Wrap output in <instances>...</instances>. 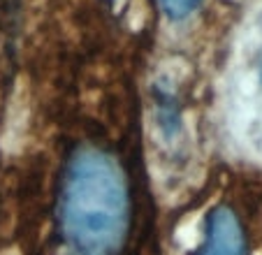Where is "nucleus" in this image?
<instances>
[{
  "label": "nucleus",
  "mask_w": 262,
  "mask_h": 255,
  "mask_svg": "<svg viewBox=\"0 0 262 255\" xmlns=\"http://www.w3.org/2000/svg\"><path fill=\"white\" fill-rule=\"evenodd\" d=\"M128 183L116 158L100 148H79L60 197L65 255H119L128 237Z\"/></svg>",
  "instance_id": "obj_1"
},
{
  "label": "nucleus",
  "mask_w": 262,
  "mask_h": 255,
  "mask_svg": "<svg viewBox=\"0 0 262 255\" xmlns=\"http://www.w3.org/2000/svg\"><path fill=\"white\" fill-rule=\"evenodd\" d=\"M30 114H33L30 83L26 77H19L12 86L10 98H7L3 130H0V148L5 156H16L24 151L30 130Z\"/></svg>",
  "instance_id": "obj_2"
},
{
  "label": "nucleus",
  "mask_w": 262,
  "mask_h": 255,
  "mask_svg": "<svg viewBox=\"0 0 262 255\" xmlns=\"http://www.w3.org/2000/svg\"><path fill=\"white\" fill-rule=\"evenodd\" d=\"M202 255H246V239L232 209L218 206L211 214Z\"/></svg>",
  "instance_id": "obj_3"
},
{
  "label": "nucleus",
  "mask_w": 262,
  "mask_h": 255,
  "mask_svg": "<svg viewBox=\"0 0 262 255\" xmlns=\"http://www.w3.org/2000/svg\"><path fill=\"white\" fill-rule=\"evenodd\" d=\"M174 239L181 248L190 250L204 239V218L200 211H193L188 216H183L179 221L177 230H174Z\"/></svg>",
  "instance_id": "obj_4"
},
{
  "label": "nucleus",
  "mask_w": 262,
  "mask_h": 255,
  "mask_svg": "<svg viewBox=\"0 0 262 255\" xmlns=\"http://www.w3.org/2000/svg\"><path fill=\"white\" fill-rule=\"evenodd\" d=\"M200 3H202V0H160L165 14L172 16V19H183V16H188L190 12L198 10Z\"/></svg>",
  "instance_id": "obj_5"
},
{
  "label": "nucleus",
  "mask_w": 262,
  "mask_h": 255,
  "mask_svg": "<svg viewBox=\"0 0 262 255\" xmlns=\"http://www.w3.org/2000/svg\"><path fill=\"white\" fill-rule=\"evenodd\" d=\"M112 5H114V10H121L125 5V0H112Z\"/></svg>",
  "instance_id": "obj_6"
}]
</instances>
